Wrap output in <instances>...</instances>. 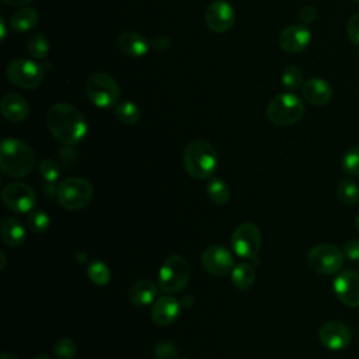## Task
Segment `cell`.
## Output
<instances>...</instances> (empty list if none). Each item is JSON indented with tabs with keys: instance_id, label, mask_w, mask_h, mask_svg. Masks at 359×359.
<instances>
[{
	"instance_id": "1",
	"label": "cell",
	"mask_w": 359,
	"mask_h": 359,
	"mask_svg": "<svg viewBox=\"0 0 359 359\" xmlns=\"http://www.w3.org/2000/svg\"><path fill=\"white\" fill-rule=\"evenodd\" d=\"M46 125L52 136L65 146L77 144L84 139L88 130L87 121L81 111L67 102H57L49 108Z\"/></svg>"
},
{
	"instance_id": "2",
	"label": "cell",
	"mask_w": 359,
	"mask_h": 359,
	"mask_svg": "<svg viewBox=\"0 0 359 359\" xmlns=\"http://www.w3.org/2000/svg\"><path fill=\"white\" fill-rule=\"evenodd\" d=\"M35 165V153L29 144L15 137H4L0 144V168L6 177L22 178Z\"/></svg>"
},
{
	"instance_id": "3",
	"label": "cell",
	"mask_w": 359,
	"mask_h": 359,
	"mask_svg": "<svg viewBox=\"0 0 359 359\" xmlns=\"http://www.w3.org/2000/svg\"><path fill=\"white\" fill-rule=\"evenodd\" d=\"M184 167L188 175L195 180L210 178L217 167L215 147L202 139L189 142L184 150Z\"/></svg>"
},
{
	"instance_id": "4",
	"label": "cell",
	"mask_w": 359,
	"mask_h": 359,
	"mask_svg": "<svg viewBox=\"0 0 359 359\" xmlns=\"http://www.w3.org/2000/svg\"><path fill=\"white\" fill-rule=\"evenodd\" d=\"M94 196L93 184L81 177H70L62 181L56 188V199L67 210H80L86 208Z\"/></svg>"
},
{
	"instance_id": "5",
	"label": "cell",
	"mask_w": 359,
	"mask_h": 359,
	"mask_svg": "<svg viewBox=\"0 0 359 359\" xmlns=\"http://www.w3.org/2000/svg\"><path fill=\"white\" fill-rule=\"evenodd\" d=\"M303 114L304 105L293 93L278 94L266 105V116L276 126H292L302 119Z\"/></svg>"
},
{
	"instance_id": "6",
	"label": "cell",
	"mask_w": 359,
	"mask_h": 359,
	"mask_svg": "<svg viewBox=\"0 0 359 359\" xmlns=\"http://www.w3.org/2000/svg\"><path fill=\"white\" fill-rule=\"evenodd\" d=\"M191 268L187 259L178 254L170 255L158 271L157 285L158 287L168 294L181 292L189 282Z\"/></svg>"
},
{
	"instance_id": "7",
	"label": "cell",
	"mask_w": 359,
	"mask_h": 359,
	"mask_svg": "<svg viewBox=\"0 0 359 359\" xmlns=\"http://www.w3.org/2000/svg\"><path fill=\"white\" fill-rule=\"evenodd\" d=\"M87 98L98 108H111L118 104L121 90L115 79L107 73L97 72L86 81Z\"/></svg>"
},
{
	"instance_id": "8",
	"label": "cell",
	"mask_w": 359,
	"mask_h": 359,
	"mask_svg": "<svg viewBox=\"0 0 359 359\" xmlns=\"http://www.w3.org/2000/svg\"><path fill=\"white\" fill-rule=\"evenodd\" d=\"M7 79L11 84L24 90H34L43 81V67L31 59L15 57L7 63Z\"/></svg>"
},
{
	"instance_id": "9",
	"label": "cell",
	"mask_w": 359,
	"mask_h": 359,
	"mask_svg": "<svg viewBox=\"0 0 359 359\" xmlns=\"http://www.w3.org/2000/svg\"><path fill=\"white\" fill-rule=\"evenodd\" d=\"M344 252L332 244H318L307 254L309 266L320 275L337 273L344 264Z\"/></svg>"
},
{
	"instance_id": "10",
	"label": "cell",
	"mask_w": 359,
	"mask_h": 359,
	"mask_svg": "<svg viewBox=\"0 0 359 359\" xmlns=\"http://www.w3.org/2000/svg\"><path fill=\"white\" fill-rule=\"evenodd\" d=\"M261 231L252 223H241L231 234V248L241 258H255L261 248Z\"/></svg>"
},
{
	"instance_id": "11",
	"label": "cell",
	"mask_w": 359,
	"mask_h": 359,
	"mask_svg": "<svg viewBox=\"0 0 359 359\" xmlns=\"http://www.w3.org/2000/svg\"><path fill=\"white\" fill-rule=\"evenodd\" d=\"M3 203L17 213L31 212L36 203V195L34 189L24 182H10L4 185L1 191Z\"/></svg>"
},
{
	"instance_id": "12",
	"label": "cell",
	"mask_w": 359,
	"mask_h": 359,
	"mask_svg": "<svg viewBox=\"0 0 359 359\" xmlns=\"http://www.w3.org/2000/svg\"><path fill=\"white\" fill-rule=\"evenodd\" d=\"M201 264L208 273L213 276H224L231 273L234 268V258L226 247L215 244L202 252Z\"/></svg>"
},
{
	"instance_id": "13",
	"label": "cell",
	"mask_w": 359,
	"mask_h": 359,
	"mask_svg": "<svg viewBox=\"0 0 359 359\" xmlns=\"http://www.w3.org/2000/svg\"><path fill=\"white\" fill-rule=\"evenodd\" d=\"M337 299L346 307H359V272L342 271L332 283Z\"/></svg>"
},
{
	"instance_id": "14",
	"label": "cell",
	"mask_w": 359,
	"mask_h": 359,
	"mask_svg": "<svg viewBox=\"0 0 359 359\" xmlns=\"http://www.w3.org/2000/svg\"><path fill=\"white\" fill-rule=\"evenodd\" d=\"M318 339L330 351H342L352 341V331L341 321H327L318 330Z\"/></svg>"
},
{
	"instance_id": "15",
	"label": "cell",
	"mask_w": 359,
	"mask_h": 359,
	"mask_svg": "<svg viewBox=\"0 0 359 359\" xmlns=\"http://www.w3.org/2000/svg\"><path fill=\"white\" fill-rule=\"evenodd\" d=\"M205 20L208 27L217 34L229 31L236 21V13L230 3L224 0L212 1L205 13Z\"/></svg>"
},
{
	"instance_id": "16",
	"label": "cell",
	"mask_w": 359,
	"mask_h": 359,
	"mask_svg": "<svg viewBox=\"0 0 359 359\" xmlns=\"http://www.w3.org/2000/svg\"><path fill=\"white\" fill-rule=\"evenodd\" d=\"M311 41V32L303 24H293L282 29L279 34V46L285 52L297 53L304 50Z\"/></svg>"
},
{
	"instance_id": "17",
	"label": "cell",
	"mask_w": 359,
	"mask_h": 359,
	"mask_svg": "<svg viewBox=\"0 0 359 359\" xmlns=\"http://www.w3.org/2000/svg\"><path fill=\"white\" fill-rule=\"evenodd\" d=\"M180 311H181V303L172 294L167 293L164 296L157 297L153 302L150 316L154 324L160 327H167L178 318Z\"/></svg>"
},
{
	"instance_id": "18",
	"label": "cell",
	"mask_w": 359,
	"mask_h": 359,
	"mask_svg": "<svg viewBox=\"0 0 359 359\" xmlns=\"http://www.w3.org/2000/svg\"><path fill=\"white\" fill-rule=\"evenodd\" d=\"M3 116L13 123H18L27 119L29 115V105L27 100L17 93H7L0 102Z\"/></svg>"
},
{
	"instance_id": "19",
	"label": "cell",
	"mask_w": 359,
	"mask_h": 359,
	"mask_svg": "<svg viewBox=\"0 0 359 359\" xmlns=\"http://www.w3.org/2000/svg\"><path fill=\"white\" fill-rule=\"evenodd\" d=\"M303 97L313 105H325L332 98V87L320 77H311L303 84Z\"/></svg>"
},
{
	"instance_id": "20",
	"label": "cell",
	"mask_w": 359,
	"mask_h": 359,
	"mask_svg": "<svg viewBox=\"0 0 359 359\" xmlns=\"http://www.w3.org/2000/svg\"><path fill=\"white\" fill-rule=\"evenodd\" d=\"M118 49L130 57H140L147 53L149 50V41L142 36L139 32L135 31H126L119 35L118 38Z\"/></svg>"
},
{
	"instance_id": "21",
	"label": "cell",
	"mask_w": 359,
	"mask_h": 359,
	"mask_svg": "<svg viewBox=\"0 0 359 359\" xmlns=\"http://www.w3.org/2000/svg\"><path fill=\"white\" fill-rule=\"evenodd\" d=\"M157 294V286L150 279H139L132 283L129 289V300L137 307L149 306L154 302Z\"/></svg>"
},
{
	"instance_id": "22",
	"label": "cell",
	"mask_w": 359,
	"mask_h": 359,
	"mask_svg": "<svg viewBox=\"0 0 359 359\" xmlns=\"http://www.w3.org/2000/svg\"><path fill=\"white\" fill-rule=\"evenodd\" d=\"M1 240L8 247H18L25 240V229L15 217H4L0 223Z\"/></svg>"
},
{
	"instance_id": "23",
	"label": "cell",
	"mask_w": 359,
	"mask_h": 359,
	"mask_svg": "<svg viewBox=\"0 0 359 359\" xmlns=\"http://www.w3.org/2000/svg\"><path fill=\"white\" fill-rule=\"evenodd\" d=\"M39 21V14L35 8L22 7L17 10L10 20V25L15 32H25L32 29Z\"/></svg>"
},
{
	"instance_id": "24",
	"label": "cell",
	"mask_w": 359,
	"mask_h": 359,
	"mask_svg": "<svg viewBox=\"0 0 359 359\" xmlns=\"http://www.w3.org/2000/svg\"><path fill=\"white\" fill-rule=\"evenodd\" d=\"M231 282L240 290L250 289L255 282V269L248 262L237 264L231 271Z\"/></svg>"
},
{
	"instance_id": "25",
	"label": "cell",
	"mask_w": 359,
	"mask_h": 359,
	"mask_svg": "<svg viewBox=\"0 0 359 359\" xmlns=\"http://www.w3.org/2000/svg\"><path fill=\"white\" fill-rule=\"evenodd\" d=\"M206 194L215 205H226L230 201V187L222 178H210L206 184Z\"/></svg>"
},
{
	"instance_id": "26",
	"label": "cell",
	"mask_w": 359,
	"mask_h": 359,
	"mask_svg": "<svg viewBox=\"0 0 359 359\" xmlns=\"http://www.w3.org/2000/svg\"><path fill=\"white\" fill-rule=\"evenodd\" d=\"M115 116L121 123L130 126V125H135V123L139 122L140 109L132 101H128V100L119 101L115 105Z\"/></svg>"
},
{
	"instance_id": "27",
	"label": "cell",
	"mask_w": 359,
	"mask_h": 359,
	"mask_svg": "<svg viewBox=\"0 0 359 359\" xmlns=\"http://www.w3.org/2000/svg\"><path fill=\"white\" fill-rule=\"evenodd\" d=\"M27 50L34 59H45L49 53V41L41 32L31 34L27 39Z\"/></svg>"
},
{
	"instance_id": "28",
	"label": "cell",
	"mask_w": 359,
	"mask_h": 359,
	"mask_svg": "<svg viewBox=\"0 0 359 359\" xmlns=\"http://www.w3.org/2000/svg\"><path fill=\"white\" fill-rule=\"evenodd\" d=\"M337 196L339 202L346 206H352L359 201V187L352 180H341L337 188Z\"/></svg>"
},
{
	"instance_id": "29",
	"label": "cell",
	"mask_w": 359,
	"mask_h": 359,
	"mask_svg": "<svg viewBox=\"0 0 359 359\" xmlns=\"http://www.w3.org/2000/svg\"><path fill=\"white\" fill-rule=\"evenodd\" d=\"M88 279L97 286H105L111 280V269L102 261H93L87 266Z\"/></svg>"
},
{
	"instance_id": "30",
	"label": "cell",
	"mask_w": 359,
	"mask_h": 359,
	"mask_svg": "<svg viewBox=\"0 0 359 359\" xmlns=\"http://www.w3.org/2000/svg\"><path fill=\"white\" fill-rule=\"evenodd\" d=\"M303 79H304V76H303L302 69L297 67V66H294V65H293V66H287V67L283 70L282 77H280L283 87H285L286 90H290V91L297 90L299 87H302V86L304 84V83H303Z\"/></svg>"
},
{
	"instance_id": "31",
	"label": "cell",
	"mask_w": 359,
	"mask_h": 359,
	"mask_svg": "<svg viewBox=\"0 0 359 359\" xmlns=\"http://www.w3.org/2000/svg\"><path fill=\"white\" fill-rule=\"evenodd\" d=\"M341 167L346 174L359 177V146H353L344 153L341 158Z\"/></svg>"
},
{
	"instance_id": "32",
	"label": "cell",
	"mask_w": 359,
	"mask_h": 359,
	"mask_svg": "<svg viewBox=\"0 0 359 359\" xmlns=\"http://www.w3.org/2000/svg\"><path fill=\"white\" fill-rule=\"evenodd\" d=\"M27 224L31 231L41 234L49 229L50 220L48 213H45L43 210H31L27 219Z\"/></svg>"
},
{
	"instance_id": "33",
	"label": "cell",
	"mask_w": 359,
	"mask_h": 359,
	"mask_svg": "<svg viewBox=\"0 0 359 359\" xmlns=\"http://www.w3.org/2000/svg\"><path fill=\"white\" fill-rule=\"evenodd\" d=\"M77 352V345L72 338H62L53 346L55 359H73Z\"/></svg>"
},
{
	"instance_id": "34",
	"label": "cell",
	"mask_w": 359,
	"mask_h": 359,
	"mask_svg": "<svg viewBox=\"0 0 359 359\" xmlns=\"http://www.w3.org/2000/svg\"><path fill=\"white\" fill-rule=\"evenodd\" d=\"M39 174H41L42 180H45L46 182L52 184V182H55L59 178L60 168H59V165H57V163L55 160L45 158L39 164Z\"/></svg>"
},
{
	"instance_id": "35",
	"label": "cell",
	"mask_w": 359,
	"mask_h": 359,
	"mask_svg": "<svg viewBox=\"0 0 359 359\" xmlns=\"http://www.w3.org/2000/svg\"><path fill=\"white\" fill-rule=\"evenodd\" d=\"M154 359H180L178 349L171 341H160L154 346Z\"/></svg>"
},
{
	"instance_id": "36",
	"label": "cell",
	"mask_w": 359,
	"mask_h": 359,
	"mask_svg": "<svg viewBox=\"0 0 359 359\" xmlns=\"http://www.w3.org/2000/svg\"><path fill=\"white\" fill-rule=\"evenodd\" d=\"M346 34H348L349 41H351L353 45L359 46V13L353 14V15L349 18V21H348V24H346Z\"/></svg>"
},
{
	"instance_id": "37",
	"label": "cell",
	"mask_w": 359,
	"mask_h": 359,
	"mask_svg": "<svg viewBox=\"0 0 359 359\" xmlns=\"http://www.w3.org/2000/svg\"><path fill=\"white\" fill-rule=\"evenodd\" d=\"M342 252L349 261L359 264V240L346 241L342 248Z\"/></svg>"
},
{
	"instance_id": "38",
	"label": "cell",
	"mask_w": 359,
	"mask_h": 359,
	"mask_svg": "<svg viewBox=\"0 0 359 359\" xmlns=\"http://www.w3.org/2000/svg\"><path fill=\"white\" fill-rule=\"evenodd\" d=\"M316 15H317V10L316 7H313L311 4H306L302 7L300 13H299V18L303 24H310L316 20Z\"/></svg>"
},
{
	"instance_id": "39",
	"label": "cell",
	"mask_w": 359,
	"mask_h": 359,
	"mask_svg": "<svg viewBox=\"0 0 359 359\" xmlns=\"http://www.w3.org/2000/svg\"><path fill=\"white\" fill-rule=\"evenodd\" d=\"M150 45L156 50H165V49L170 48V39L164 35H157L150 41Z\"/></svg>"
},
{
	"instance_id": "40",
	"label": "cell",
	"mask_w": 359,
	"mask_h": 359,
	"mask_svg": "<svg viewBox=\"0 0 359 359\" xmlns=\"http://www.w3.org/2000/svg\"><path fill=\"white\" fill-rule=\"evenodd\" d=\"M6 4H8V6H13V7H22V6H25V4H28V3H31L32 0H3Z\"/></svg>"
},
{
	"instance_id": "41",
	"label": "cell",
	"mask_w": 359,
	"mask_h": 359,
	"mask_svg": "<svg viewBox=\"0 0 359 359\" xmlns=\"http://www.w3.org/2000/svg\"><path fill=\"white\" fill-rule=\"evenodd\" d=\"M0 27H1V34H0V36H1V39L4 41L7 31H6V22H4V20H3V18L0 20Z\"/></svg>"
},
{
	"instance_id": "42",
	"label": "cell",
	"mask_w": 359,
	"mask_h": 359,
	"mask_svg": "<svg viewBox=\"0 0 359 359\" xmlns=\"http://www.w3.org/2000/svg\"><path fill=\"white\" fill-rule=\"evenodd\" d=\"M0 359H18V358H17L14 353H10V352H4V353H1Z\"/></svg>"
},
{
	"instance_id": "43",
	"label": "cell",
	"mask_w": 359,
	"mask_h": 359,
	"mask_svg": "<svg viewBox=\"0 0 359 359\" xmlns=\"http://www.w3.org/2000/svg\"><path fill=\"white\" fill-rule=\"evenodd\" d=\"M0 257H1V265H0V269H4L6 268V254L4 251H0Z\"/></svg>"
},
{
	"instance_id": "44",
	"label": "cell",
	"mask_w": 359,
	"mask_h": 359,
	"mask_svg": "<svg viewBox=\"0 0 359 359\" xmlns=\"http://www.w3.org/2000/svg\"><path fill=\"white\" fill-rule=\"evenodd\" d=\"M34 359H52V358L48 355H36Z\"/></svg>"
},
{
	"instance_id": "45",
	"label": "cell",
	"mask_w": 359,
	"mask_h": 359,
	"mask_svg": "<svg viewBox=\"0 0 359 359\" xmlns=\"http://www.w3.org/2000/svg\"><path fill=\"white\" fill-rule=\"evenodd\" d=\"M355 226H356V229L359 230V213L356 215V219H355Z\"/></svg>"
},
{
	"instance_id": "46",
	"label": "cell",
	"mask_w": 359,
	"mask_h": 359,
	"mask_svg": "<svg viewBox=\"0 0 359 359\" xmlns=\"http://www.w3.org/2000/svg\"><path fill=\"white\" fill-rule=\"evenodd\" d=\"M355 1H358V3H359V0H355Z\"/></svg>"
}]
</instances>
